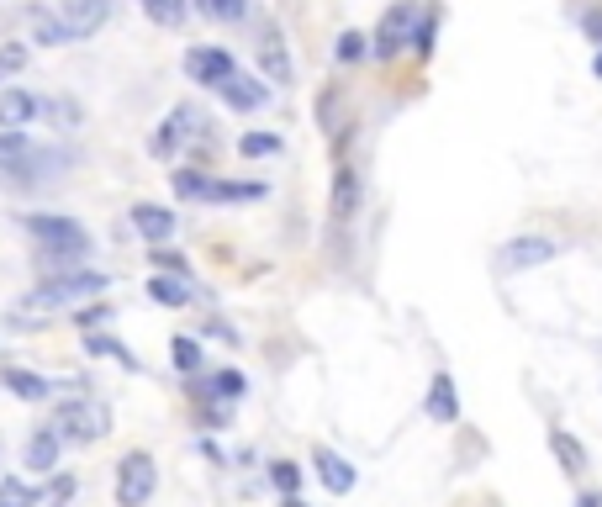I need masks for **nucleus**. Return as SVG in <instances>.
Returning a JSON list of instances; mask_svg holds the SVG:
<instances>
[{
    "instance_id": "1",
    "label": "nucleus",
    "mask_w": 602,
    "mask_h": 507,
    "mask_svg": "<svg viewBox=\"0 0 602 507\" xmlns=\"http://www.w3.org/2000/svg\"><path fill=\"white\" fill-rule=\"evenodd\" d=\"M111 286V280L101 275V270H74V275H48L43 286L32 291V307H16L11 317L16 323H37L43 312H53V307H69V302H80V296H101Z\"/></svg>"
},
{
    "instance_id": "2",
    "label": "nucleus",
    "mask_w": 602,
    "mask_h": 507,
    "mask_svg": "<svg viewBox=\"0 0 602 507\" xmlns=\"http://www.w3.org/2000/svg\"><path fill=\"white\" fill-rule=\"evenodd\" d=\"M27 233L43 243V254L53 259V265H80V259L90 254V228L74 217H59V212H32L27 217Z\"/></svg>"
},
{
    "instance_id": "3",
    "label": "nucleus",
    "mask_w": 602,
    "mask_h": 507,
    "mask_svg": "<svg viewBox=\"0 0 602 507\" xmlns=\"http://www.w3.org/2000/svg\"><path fill=\"white\" fill-rule=\"evenodd\" d=\"M59 439H74V444H90V439H106L111 434V412L96 402V397H74L59 407Z\"/></svg>"
},
{
    "instance_id": "4",
    "label": "nucleus",
    "mask_w": 602,
    "mask_h": 507,
    "mask_svg": "<svg viewBox=\"0 0 602 507\" xmlns=\"http://www.w3.org/2000/svg\"><path fill=\"white\" fill-rule=\"evenodd\" d=\"M154 486H159V471L148 449H133V455L117 460V507H148Z\"/></svg>"
},
{
    "instance_id": "5",
    "label": "nucleus",
    "mask_w": 602,
    "mask_h": 507,
    "mask_svg": "<svg viewBox=\"0 0 602 507\" xmlns=\"http://www.w3.org/2000/svg\"><path fill=\"white\" fill-rule=\"evenodd\" d=\"M412 22H418V6H412V0H397L370 37V59L386 64V59H397L402 48H412Z\"/></svg>"
},
{
    "instance_id": "6",
    "label": "nucleus",
    "mask_w": 602,
    "mask_h": 507,
    "mask_svg": "<svg viewBox=\"0 0 602 507\" xmlns=\"http://www.w3.org/2000/svg\"><path fill=\"white\" fill-rule=\"evenodd\" d=\"M254 59H259V74H265L270 85H291V53H286V32H280L275 16H259Z\"/></svg>"
},
{
    "instance_id": "7",
    "label": "nucleus",
    "mask_w": 602,
    "mask_h": 507,
    "mask_svg": "<svg viewBox=\"0 0 602 507\" xmlns=\"http://www.w3.org/2000/svg\"><path fill=\"white\" fill-rule=\"evenodd\" d=\"M191 138H201V111L196 106H175V111H164V122H159V133H154V154L159 159H175Z\"/></svg>"
},
{
    "instance_id": "8",
    "label": "nucleus",
    "mask_w": 602,
    "mask_h": 507,
    "mask_svg": "<svg viewBox=\"0 0 602 507\" xmlns=\"http://www.w3.org/2000/svg\"><path fill=\"white\" fill-rule=\"evenodd\" d=\"M555 254H560L555 238L523 233V238H507V243H502V270H539V265H550Z\"/></svg>"
},
{
    "instance_id": "9",
    "label": "nucleus",
    "mask_w": 602,
    "mask_h": 507,
    "mask_svg": "<svg viewBox=\"0 0 602 507\" xmlns=\"http://www.w3.org/2000/svg\"><path fill=\"white\" fill-rule=\"evenodd\" d=\"M185 74H191L196 85L217 90V85L233 74V53H228V48H217V43H201V48L185 53Z\"/></svg>"
},
{
    "instance_id": "10",
    "label": "nucleus",
    "mask_w": 602,
    "mask_h": 507,
    "mask_svg": "<svg viewBox=\"0 0 602 507\" xmlns=\"http://www.w3.org/2000/svg\"><path fill=\"white\" fill-rule=\"evenodd\" d=\"M106 11H111V0H64V6H59V22L69 27L74 43H80V37H90V32L106 27Z\"/></svg>"
},
{
    "instance_id": "11",
    "label": "nucleus",
    "mask_w": 602,
    "mask_h": 507,
    "mask_svg": "<svg viewBox=\"0 0 602 507\" xmlns=\"http://www.w3.org/2000/svg\"><path fill=\"white\" fill-rule=\"evenodd\" d=\"M333 222H349L354 212H360V169H354L349 159L333 164V201H328Z\"/></svg>"
},
{
    "instance_id": "12",
    "label": "nucleus",
    "mask_w": 602,
    "mask_h": 507,
    "mask_svg": "<svg viewBox=\"0 0 602 507\" xmlns=\"http://www.w3.org/2000/svg\"><path fill=\"white\" fill-rule=\"evenodd\" d=\"M423 412L428 423H460V391H455V375H434L428 381V397H423Z\"/></svg>"
},
{
    "instance_id": "13",
    "label": "nucleus",
    "mask_w": 602,
    "mask_h": 507,
    "mask_svg": "<svg viewBox=\"0 0 602 507\" xmlns=\"http://www.w3.org/2000/svg\"><path fill=\"white\" fill-rule=\"evenodd\" d=\"M217 96H222V101H228L233 111H259V106H265V101H270V90H265V85H259V74H238V69H233V74H228V80H222V85H217Z\"/></svg>"
},
{
    "instance_id": "14",
    "label": "nucleus",
    "mask_w": 602,
    "mask_h": 507,
    "mask_svg": "<svg viewBox=\"0 0 602 507\" xmlns=\"http://www.w3.org/2000/svg\"><path fill=\"white\" fill-rule=\"evenodd\" d=\"M312 465H317V481H323L333 497L354 492V465L338 455V449H323V444H317V449H312Z\"/></svg>"
},
{
    "instance_id": "15",
    "label": "nucleus",
    "mask_w": 602,
    "mask_h": 507,
    "mask_svg": "<svg viewBox=\"0 0 602 507\" xmlns=\"http://www.w3.org/2000/svg\"><path fill=\"white\" fill-rule=\"evenodd\" d=\"M37 117V96H27V90H0V133H22V127Z\"/></svg>"
},
{
    "instance_id": "16",
    "label": "nucleus",
    "mask_w": 602,
    "mask_h": 507,
    "mask_svg": "<svg viewBox=\"0 0 602 507\" xmlns=\"http://www.w3.org/2000/svg\"><path fill=\"white\" fill-rule=\"evenodd\" d=\"M550 455H555V465H560V471H566V476H581V471H587V444H581L576 434H566V428H550Z\"/></svg>"
},
{
    "instance_id": "17",
    "label": "nucleus",
    "mask_w": 602,
    "mask_h": 507,
    "mask_svg": "<svg viewBox=\"0 0 602 507\" xmlns=\"http://www.w3.org/2000/svg\"><path fill=\"white\" fill-rule=\"evenodd\" d=\"M133 228H138L148 243H164L169 233H175V212H169V206H154V201H138V206H133Z\"/></svg>"
},
{
    "instance_id": "18",
    "label": "nucleus",
    "mask_w": 602,
    "mask_h": 507,
    "mask_svg": "<svg viewBox=\"0 0 602 507\" xmlns=\"http://www.w3.org/2000/svg\"><path fill=\"white\" fill-rule=\"evenodd\" d=\"M80 349L90 354V360H117L122 370H133V375L143 370V365H138V354L127 349V344H117L111 333H85V338H80Z\"/></svg>"
},
{
    "instance_id": "19",
    "label": "nucleus",
    "mask_w": 602,
    "mask_h": 507,
    "mask_svg": "<svg viewBox=\"0 0 602 507\" xmlns=\"http://www.w3.org/2000/svg\"><path fill=\"white\" fill-rule=\"evenodd\" d=\"M0 381H6V391H11V397H22V402H48L53 397V381H43V375H32L22 365H6V370H0Z\"/></svg>"
},
{
    "instance_id": "20",
    "label": "nucleus",
    "mask_w": 602,
    "mask_h": 507,
    "mask_svg": "<svg viewBox=\"0 0 602 507\" xmlns=\"http://www.w3.org/2000/svg\"><path fill=\"white\" fill-rule=\"evenodd\" d=\"M53 465H59V434H53V428H37V434L27 439V471L48 476Z\"/></svg>"
},
{
    "instance_id": "21",
    "label": "nucleus",
    "mask_w": 602,
    "mask_h": 507,
    "mask_svg": "<svg viewBox=\"0 0 602 507\" xmlns=\"http://www.w3.org/2000/svg\"><path fill=\"white\" fill-rule=\"evenodd\" d=\"M27 22H32V43H43V48L74 43V37H69V27L59 22V11H27Z\"/></svg>"
},
{
    "instance_id": "22",
    "label": "nucleus",
    "mask_w": 602,
    "mask_h": 507,
    "mask_svg": "<svg viewBox=\"0 0 602 507\" xmlns=\"http://www.w3.org/2000/svg\"><path fill=\"white\" fill-rule=\"evenodd\" d=\"M148 296H154L159 307H191V280H180V275H154V280H148Z\"/></svg>"
},
{
    "instance_id": "23",
    "label": "nucleus",
    "mask_w": 602,
    "mask_h": 507,
    "mask_svg": "<svg viewBox=\"0 0 602 507\" xmlns=\"http://www.w3.org/2000/svg\"><path fill=\"white\" fill-rule=\"evenodd\" d=\"M206 201H265V185L259 180H212Z\"/></svg>"
},
{
    "instance_id": "24",
    "label": "nucleus",
    "mask_w": 602,
    "mask_h": 507,
    "mask_svg": "<svg viewBox=\"0 0 602 507\" xmlns=\"http://www.w3.org/2000/svg\"><path fill=\"white\" fill-rule=\"evenodd\" d=\"M317 127H323L328 138H338V127H344V96H338V85L317 90Z\"/></svg>"
},
{
    "instance_id": "25",
    "label": "nucleus",
    "mask_w": 602,
    "mask_h": 507,
    "mask_svg": "<svg viewBox=\"0 0 602 507\" xmlns=\"http://www.w3.org/2000/svg\"><path fill=\"white\" fill-rule=\"evenodd\" d=\"M169 185H175L180 201H206V185H212V175H206V169H169Z\"/></svg>"
},
{
    "instance_id": "26",
    "label": "nucleus",
    "mask_w": 602,
    "mask_h": 507,
    "mask_svg": "<svg viewBox=\"0 0 602 507\" xmlns=\"http://www.w3.org/2000/svg\"><path fill=\"white\" fill-rule=\"evenodd\" d=\"M169 360H175V370L196 375L201 370V344H196L191 333H175V338H169Z\"/></svg>"
},
{
    "instance_id": "27",
    "label": "nucleus",
    "mask_w": 602,
    "mask_h": 507,
    "mask_svg": "<svg viewBox=\"0 0 602 507\" xmlns=\"http://www.w3.org/2000/svg\"><path fill=\"white\" fill-rule=\"evenodd\" d=\"M143 11H148V22H154V27H180L185 16H191L185 0H143Z\"/></svg>"
},
{
    "instance_id": "28",
    "label": "nucleus",
    "mask_w": 602,
    "mask_h": 507,
    "mask_svg": "<svg viewBox=\"0 0 602 507\" xmlns=\"http://www.w3.org/2000/svg\"><path fill=\"white\" fill-rule=\"evenodd\" d=\"M201 16H212V22H243L249 16V0H196Z\"/></svg>"
},
{
    "instance_id": "29",
    "label": "nucleus",
    "mask_w": 602,
    "mask_h": 507,
    "mask_svg": "<svg viewBox=\"0 0 602 507\" xmlns=\"http://www.w3.org/2000/svg\"><path fill=\"white\" fill-rule=\"evenodd\" d=\"M370 53V37L365 32H338V43H333V59L338 64H360Z\"/></svg>"
},
{
    "instance_id": "30",
    "label": "nucleus",
    "mask_w": 602,
    "mask_h": 507,
    "mask_svg": "<svg viewBox=\"0 0 602 507\" xmlns=\"http://www.w3.org/2000/svg\"><path fill=\"white\" fill-rule=\"evenodd\" d=\"M434 32H439V16L434 11H418V22H412V53H418V59L434 53Z\"/></svg>"
},
{
    "instance_id": "31",
    "label": "nucleus",
    "mask_w": 602,
    "mask_h": 507,
    "mask_svg": "<svg viewBox=\"0 0 602 507\" xmlns=\"http://www.w3.org/2000/svg\"><path fill=\"white\" fill-rule=\"evenodd\" d=\"M37 502H43V497H37L22 476H6V481H0V507H37Z\"/></svg>"
},
{
    "instance_id": "32",
    "label": "nucleus",
    "mask_w": 602,
    "mask_h": 507,
    "mask_svg": "<svg viewBox=\"0 0 602 507\" xmlns=\"http://www.w3.org/2000/svg\"><path fill=\"white\" fill-rule=\"evenodd\" d=\"M270 481L280 486V497H296L301 492V465L296 460H270Z\"/></svg>"
},
{
    "instance_id": "33",
    "label": "nucleus",
    "mask_w": 602,
    "mask_h": 507,
    "mask_svg": "<svg viewBox=\"0 0 602 507\" xmlns=\"http://www.w3.org/2000/svg\"><path fill=\"white\" fill-rule=\"evenodd\" d=\"M238 154H243V159H265V154H280V138H275V133H243V138H238Z\"/></svg>"
},
{
    "instance_id": "34",
    "label": "nucleus",
    "mask_w": 602,
    "mask_h": 507,
    "mask_svg": "<svg viewBox=\"0 0 602 507\" xmlns=\"http://www.w3.org/2000/svg\"><path fill=\"white\" fill-rule=\"evenodd\" d=\"M206 386H212V397H228V402L249 391V381H243L238 370H217V375H212V381H206Z\"/></svg>"
},
{
    "instance_id": "35",
    "label": "nucleus",
    "mask_w": 602,
    "mask_h": 507,
    "mask_svg": "<svg viewBox=\"0 0 602 507\" xmlns=\"http://www.w3.org/2000/svg\"><path fill=\"white\" fill-rule=\"evenodd\" d=\"M37 111L53 117V122H64V133H69V127H80V106H74V101H37Z\"/></svg>"
},
{
    "instance_id": "36",
    "label": "nucleus",
    "mask_w": 602,
    "mask_h": 507,
    "mask_svg": "<svg viewBox=\"0 0 602 507\" xmlns=\"http://www.w3.org/2000/svg\"><path fill=\"white\" fill-rule=\"evenodd\" d=\"M154 265H159L164 275H180V280H191V259H185V254H175V249H154Z\"/></svg>"
},
{
    "instance_id": "37",
    "label": "nucleus",
    "mask_w": 602,
    "mask_h": 507,
    "mask_svg": "<svg viewBox=\"0 0 602 507\" xmlns=\"http://www.w3.org/2000/svg\"><path fill=\"white\" fill-rule=\"evenodd\" d=\"M74 323H80L85 333H101V328L111 323V307H106V302H96V307H80V312H74Z\"/></svg>"
},
{
    "instance_id": "38",
    "label": "nucleus",
    "mask_w": 602,
    "mask_h": 507,
    "mask_svg": "<svg viewBox=\"0 0 602 507\" xmlns=\"http://www.w3.org/2000/svg\"><path fill=\"white\" fill-rule=\"evenodd\" d=\"M22 64H27V48H22V43H6V48H0V80H6V74H16Z\"/></svg>"
},
{
    "instance_id": "39",
    "label": "nucleus",
    "mask_w": 602,
    "mask_h": 507,
    "mask_svg": "<svg viewBox=\"0 0 602 507\" xmlns=\"http://www.w3.org/2000/svg\"><path fill=\"white\" fill-rule=\"evenodd\" d=\"M69 497H74V476H53V486H48L43 502H48V507H64Z\"/></svg>"
},
{
    "instance_id": "40",
    "label": "nucleus",
    "mask_w": 602,
    "mask_h": 507,
    "mask_svg": "<svg viewBox=\"0 0 602 507\" xmlns=\"http://www.w3.org/2000/svg\"><path fill=\"white\" fill-rule=\"evenodd\" d=\"M581 32H587V43L602 48V6H587V11H581Z\"/></svg>"
},
{
    "instance_id": "41",
    "label": "nucleus",
    "mask_w": 602,
    "mask_h": 507,
    "mask_svg": "<svg viewBox=\"0 0 602 507\" xmlns=\"http://www.w3.org/2000/svg\"><path fill=\"white\" fill-rule=\"evenodd\" d=\"M576 507H602V492H581V497H576Z\"/></svg>"
},
{
    "instance_id": "42",
    "label": "nucleus",
    "mask_w": 602,
    "mask_h": 507,
    "mask_svg": "<svg viewBox=\"0 0 602 507\" xmlns=\"http://www.w3.org/2000/svg\"><path fill=\"white\" fill-rule=\"evenodd\" d=\"M592 74H597V80H602V48L592 53Z\"/></svg>"
},
{
    "instance_id": "43",
    "label": "nucleus",
    "mask_w": 602,
    "mask_h": 507,
    "mask_svg": "<svg viewBox=\"0 0 602 507\" xmlns=\"http://www.w3.org/2000/svg\"><path fill=\"white\" fill-rule=\"evenodd\" d=\"M280 507H307V502H301V492H296V497H286V502H280Z\"/></svg>"
}]
</instances>
